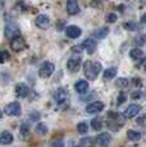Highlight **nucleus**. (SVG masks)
Segmentation results:
<instances>
[{"label": "nucleus", "instance_id": "obj_27", "mask_svg": "<svg viewBox=\"0 0 146 147\" xmlns=\"http://www.w3.org/2000/svg\"><path fill=\"white\" fill-rule=\"evenodd\" d=\"M116 86L119 87V88H124V87L128 86V80L127 78H118L116 81Z\"/></svg>", "mask_w": 146, "mask_h": 147}, {"label": "nucleus", "instance_id": "obj_19", "mask_svg": "<svg viewBox=\"0 0 146 147\" xmlns=\"http://www.w3.org/2000/svg\"><path fill=\"white\" fill-rule=\"evenodd\" d=\"M109 33V28L108 27H104V28H99V30H96L94 33H92V36L96 38H105L106 36H108Z\"/></svg>", "mask_w": 146, "mask_h": 147}, {"label": "nucleus", "instance_id": "obj_9", "mask_svg": "<svg viewBox=\"0 0 146 147\" xmlns=\"http://www.w3.org/2000/svg\"><path fill=\"white\" fill-rule=\"evenodd\" d=\"M35 24L39 28H41V30H47V28L50 27V19L47 16L41 14V16H39L37 18L35 19Z\"/></svg>", "mask_w": 146, "mask_h": 147}, {"label": "nucleus", "instance_id": "obj_25", "mask_svg": "<svg viewBox=\"0 0 146 147\" xmlns=\"http://www.w3.org/2000/svg\"><path fill=\"white\" fill-rule=\"evenodd\" d=\"M87 129H89V127H87V123H86V121H81V123L77 124V131H78V133L85 134V133H87Z\"/></svg>", "mask_w": 146, "mask_h": 147}, {"label": "nucleus", "instance_id": "obj_5", "mask_svg": "<svg viewBox=\"0 0 146 147\" xmlns=\"http://www.w3.org/2000/svg\"><path fill=\"white\" fill-rule=\"evenodd\" d=\"M4 35H5V37H8V38H14L16 36H19L18 26L14 24V23H8L7 26H5Z\"/></svg>", "mask_w": 146, "mask_h": 147}, {"label": "nucleus", "instance_id": "obj_34", "mask_svg": "<svg viewBox=\"0 0 146 147\" xmlns=\"http://www.w3.org/2000/svg\"><path fill=\"white\" fill-rule=\"evenodd\" d=\"M141 67L144 68V69H146V59H144V60H142V63H141Z\"/></svg>", "mask_w": 146, "mask_h": 147}, {"label": "nucleus", "instance_id": "obj_15", "mask_svg": "<svg viewBox=\"0 0 146 147\" xmlns=\"http://www.w3.org/2000/svg\"><path fill=\"white\" fill-rule=\"evenodd\" d=\"M16 95L18 97H26L28 95V87L24 83H18L16 86Z\"/></svg>", "mask_w": 146, "mask_h": 147}, {"label": "nucleus", "instance_id": "obj_6", "mask_svg": "<svg viewBox=\"0 0 146 147\" xmlns=\"http://www.w3.org/2000/svg\"><path fill=\"white\" fill-rule=\"evenodd\" d=\"M24 46H26V44H24V40L21 36H16V37L12 38V41H10V47H12V50H14L17 53L23 50Z\"/></svg>", "mask_w": 146, "mask_h": 147}, {"label": "nucleus", "instance_id": "obj_21", "mask_svg": "<svg viewBox=\"0 0 146 147\" xmlns=\"http://www.w3.org/2000/svg\"><path fill=\"white\" fill-rule=\"evenodd\" d=\"M130 56L133 60H139V59H141L144 56V53H142L141 49H132L130 51Z\"/></svg>", "mask_w": 146, "mask_h": 147}, {"label": "nucleus", "instance_id": "obj_33", "mask_svg": "<svg viewBox=\"0 0 146 147\" xmlns=\"http://www.w3.org/2000/svg\"><path fill=\"white\" fill-rule=\"evenodd\" d=\"M141 21H142V23H144V24H145V26H146V14H144V16H142Z\"/></svg>", "mask_w": 146, "mask_h": 147}, {"label": "nucleus", "instance_id": "obj_28", "mask_svg": "<svg viewBox=\"0 0 146 147\" xmlns=\"http://www.w3.org/2000/svg\"><path fill=\"white\" fill-rule=\"evenodd\" d=\"M118 19V16L116 13H108V16H106V22L108 23H114V22H117Z\"/></svg>", "mask_w": 146, "mask_h": 147}, {"label": "nucleus", "instance_id": "obj_3", "mask_svg": "<svg viewBox=\"0 0 146 147\" xmlns=\"http://www.w3.org/2000/svg\"><path fill=\"white\" fill-rule=\"evenodd\" d=\"M4 113L7 115H12V117H19V115H21V113H22L21 104L17 102V101L8 104V105L4 107Z\"/></svg>", "mask_w": 146, "mask_h": 147}, {"label": "nucleus", "instance_id": "obj_16", "mask_svg": "<svg viewBox=\"0 0 146 147\" xmlns=\"http://www.w3.org/2000/svg\"><path fill=\"white\" fill-rule=\"evenodd\" d=\"M13 140H14L13 134L10 133V132H8V131H4V132H3V133H1V137H0V142H1L3 146L10 145V143L13 142Z\"/></svg>", "mask_w": 146, "mask_h": 147}, {"label": "nucleus", "instance_id": "obj_14", "mask_svg": "<svg viewBox=\"0 0 146 147\" xmlns=\"http://www.w3.org/2000/svg\"><path fill=\"white\" fill-rule=\"evenodd\" d=\"M83 46H85V49L87 50V53L90 54V55H92V54L95 53V50H96V41L94 40V38H87V40H85V42H83Z\"/></svg>", "mask_w": 146, "mask_h": 147}, {"label": "nucleus", "instance_id": "obj_29", "mask_svg": "<svg viewBox=\"0 0 146 147\" xmlns=\"http://www.w3.org/2000/svg\"><path fill=\"white\" fill-rule=\"evenodd\" d=\"M145 42H146V38L144 37V36H139V37L136 38V45L137 46H142Z\"/></svg>", "mask_w": 146, "mask_h": 147}, {"label": "nucleus", "instance_id": "obj_17", "mask_svg": "<svg viewBox=\"0 0 146 147\" xmlns=\"http://www.w3.org/2000/svg\"><path fill=\"white\" fill-rule=\"evenodd\" d=\"M67 97H68V95H67V91L64 88H59L55 94V100L58 104H63L67 100Z\"/></svg>", "mask_w": 146, "mask_h": 147}, {"label": "nucleus", "instance_id": "obj_31", "mask_svg": "<svg viewBox=\"0 0 146 147\" xmlns=\"http://www.w3.org/2000/svg\"><path fill=\"white\" fill-rule=\"evenodd\" d=\"M51 147H64V143L62 141H54L51 143Z\"/></svg>", "mask_w": 146, "mask_h": 147}, {"label": "nucleus", "instance_id": "obj_12", "mask_svg": "<svg viewBox=\"0 0 146 147\" xmlns=\"http://www.w3.org/2000/svg\"><path fill=\"white\" fill-rule=\"evenodd\" d=\"M67 12L72 16L80 13V5H78L77 0H67Z\"/></svg>", "mask_w": 146, "mask_h": 147}, {"label": "nucleus", "instance_id": "obj_22", "mask_svg": "<svg viewBox=\"0 0 146 147\" xmlns=\"http://www.w3.org/2000/svg\"><path fill=\"white\" fill-rule=\"evenodd\" d=\"M91 127L95 131H100V129L103 128V120L100 119V118H94L91 121Z\"/></svg>", "mask_w": 146, "mask_h": 147}, {"label": "nucleus", "instance_id": "obj_35", "mask_svg": "<svg viewBox=\"0 0 146 147\" xmlns=\"http://www.w3.org/2000/svg\"><path fill=\"white\" fill-rule=\"evenodd\" d=\"M77 147H82V146H77Z\"/></svg>", "mask_w": 146, "mask_h": 147}, {"label": "nucleus", "instance_id": "obj_30", "mask_svg": "<svg viewBox=\"0 0 146 147\" xmlns=\"http://www.w3.org/2000/svg\"><path fill=\"white\" fill-rule=\"evenodd\" d=\"M126 98H127L126 94H120V95H119V97H118V105H122V102H124Z\"/></svg>", "mask_w": 146, "mask_h": 147}, {"label": "nucleus", "instance_id": "obj_2", "mask_svg": "<svg viewBox=\"0 0 146 147\" xmlns=\"http://www.w3.org/2000/svg\"><path fill=\"white\" fill-rule=\"evenodd\" d=\"M54 70H55V65L51 61H45V63L41 64L40 69H39V76L43 78H47L54 73Z\"/></svg>", "mask_w": 146, "mask_h": 147}, {"label": "nucleus", "instance_id": "obj_8", "mask_svg": "<svg viewBox=\"0 0 146 147\" xmlns=\"http://www.w3.org/2000/svg\"><path fill=\"white\" fill-rule=\"evenodd\" d=\"M141 111V106L137 105V104H132L126 109L124 111V118H127V119H132V118H135L139 113Z\"/></svg>", "mask_w": 146, "mask_h": 147}, {"label": "nucleus", "instance_id": "obj_10", "mask_svg": "<svg viewBox=\"0 0 146 147\" xmlns=\"http://www.w3.org/2000/svg\"><path fill=\"white\" fill-rule=\"evenodd\" d=\"M67 67L71 72H77L81 67V58L80 56H72L69 58V60L67 61Z\"/></svg>", "mask_w": 146, "mask_h": 147}, {"label": "nucleus", "instance_id": "obj_26", "mask_svg": "<svg viewBox=\"0 0 146 147\" xmlns=\"http://www.w3.org/2000/svg\"><path fill=\"white\" fill-rule=\"evenodd\" d=\"M27 134H28V125H27V123H23L19 129V136H21V138H27Z\"/></svg>", "mask_w": 146, "mask_h": 147}, {"label": "nucleus", "instance_id": "obj_4", "mask_svg": "<svg viewBox=\"0 0 146 147\" xmlns=\"http://www.w3.org/2000/svg\"><path fill=\"white\" fill-rule=\"evenodd\" d=\"M105 105L101 102V101H94V102L89 104L87 106H86V113L87 114H97V113L103 111Z\"/></svg>", "mask_w": 146, "mask_h": 147}, {"label": "nucleus", "instance_id": "obj_18", "mask_svg": "<svg viewBox=\"0 0 146 147\" xmlns=\"http://www.w3.org/2000/svg\"><path fill=\"white\" fill-rule=\"evenodd\" d=\"M117 72H118V70H117L116 67H110V68H108V69L104 70L103 76H104V78H105V80H113V78L117 76Z\"/></svg>", "mask_w": 146, "mask_h": 147}, {"label": "nucleus", "instance_id": "obj_32", "mask_svg": "<svg viewBox=\"0 0 146 147\" xmlns=\"http://www.w3.org/2000/svg\"><path fill=\"white\" fill-rule=\"evenodd\" d=\"M1 55H3V58H1V63H4V61L7 60L8 58H9V55H8V53L5 51V50H3V51H1Z\"/></svg>", "mask_w": 146, "mask_h": 147}, {"label": "nucleus", "instance_id": "obj_7", "mask_svg": "<svg viewBox=\"0 0 146 147\" xmlns=\"http://www.w3.org/2000/svg\"><path fill=\"white\" fill-rule=\"evenodd\" d=\"M95 143H96L97 146L100 147H105L109 145V142L112 141V136L109 133H100L99 136H96V138H95Z\"/></svg>", "mask_w": 146, "mask_h": 147}, {"label": "nucleus", "instance_id": "obj_24", "mask_svg": "<svg viewBox=\"0 0 146 147\" xmlns=\"http://www.w3.org/2000/svg\"><path fill=\"white\" fill-rule=\"evenodd\" d=\"M126 28V30L128 31H139L140 30V26L139 23H136V22H127V23H124V26H123Z\"/></svg>", "mask_w": 146, "mask_h": 147}, {"label": "nucleus", "instance_id": "obj_1", "mask_svg": "<svg viewBox=\"0 0 146 147\" xmlns=\"http://www.w3.org/2000/svg\"><path fill=\"white\" fill-rule=\"evenodd\" d=\"M83 72H85L86 78L90 81H94L95 78L99 76V73L101 72V64L97 63V61H86L85 65H83Z\"/></svg>", "mask_w": 146, "mask_h": 147}, {"label": "nucleus", "instance_id": "obj_23", "mask_svg": "<svg viewBox=\"0 0 146 147\" xmlns=\"http://www.w3.org/2000/svg\"><path fill=\"white\" fill-rule=\"evenodd\" d=\"M36 133L40 136H45L47 133V127L45 125L44 123H39L37 125H36Z\"/></svg>", "mask_w": 146, "mask_h": 147}, {"label": "nucleus", "instance_id": "obj_13", "mask_svg": "<svg viewBox=\"0 0 146 147\" xmlns=\"http://www.w3.org/2000/svg\"><path fill=\"white\" fill-rule=\"evenodd\" d=\"M74 90L78 92V94H85V92H87V90H89L87 81H85V80L77 81L76 84H74Z\"/></svg>", "mask_w": 146, "mask_h": 147}, {"label": "nucleus", "instance_id": "obj_11", "mask_svg": "<svg viewBox=\"0 0 146 147\" xmlns=\"http://www.w3.org/2000/svg\"><path fill=\"white\" fill-rule=\"evenodd\" d=\"M81 33H82V31L77 26H68L66 30V35L68 36L69 38H78L81 36Z\"/></svg>", "mask_w": 146, "mask_h": 147}, {"label": "nucleus", "instance_id": "obj_20", "mask_svg": "<svg viewBox=\"0 0 146 147\" xmlns=\"http://www.w3.org/2000/svg\"><path fill=\"white\" fill-rule=\"evenodd\" d=\"M127 138L130 141H133V142H137V141L141 140V133L140 132H136V131H128L127 132Z\"/></svg>", "mask_w": 146, "mask_h": 147}]
</instances>
